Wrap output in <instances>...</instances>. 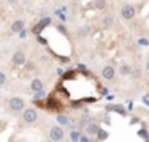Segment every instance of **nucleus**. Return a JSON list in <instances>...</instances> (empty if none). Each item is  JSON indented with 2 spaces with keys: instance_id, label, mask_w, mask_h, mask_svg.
Here are the masks:
<instances>
[{
  "instance_id": "1",
  "label": "nucleus",
  "mask_w": 149,
  "mask_h": 142,
  "mask_svg": "<svg viewBox=\"0 0 149 142\" xmlns=\"http://www.w3.org/2000/svg\"><path fill=\"white\" fill-rule=\"evenodd\" d=\"M8 104H10V108H11V111H22L24 109V106H26V103H24V99L22 98H19V97H15V98H11L8 101Z\"/></svg>"
},
{
  "instance_id": "2",
  "label": "nucleus",
  "mask_w": 149,
  "mask_h": 142,
  "mask_svg": "<svg viewBox=\"0 0 149 142\" xmlns=\"http://www.w3.org/2000/svg\"><path fill=\"white\" fill-rule=\"evenodd\" d=\"M37 119H38V114H37L35 109H32V108L26 109L24 114H22V120L26 123H33V122H37Z\"/></svg>"
},
{
  "instance_id": "3",
  "label": "nucleus",
  "mask_w": 149,
  "mask_h": 142,
  "mask_svg": "<svg viewBox=\"0 0 149 142\" xmlns=\"http://www.w3.org/2000/svg\"><path fill=\"white\" fill-rule=\"evenodd\" d=\"M135 8L132 5H124L122 6V10H120V16L124 17V19H127V21H130V19H133L135 17Z\"/></svg>"
},
{
  "instance_id": "4",
  "label": "nucleus",
  "mask_w": 149,
  "mask_h": 142,
  "mask_svg": "<svg viewBox=\"0 0 149 142\" xmlns=\"http://www.w3.org/2000/svg\"><path fill=\"white\" fill-rule=\"evenodd\" d=\"M63 130L62 126H52L51 128V133H49V137H51L52 141H62L63 139Z\"/></svg>"
},
{
  "instance_id": "5",
  "label": "nucleus",
  "mask_w": 149,
  "mask_h": 142,
  "mask_svg": "<svg viewBox=\"0 0 149 142\" xmlns=\"http://www.w3.org/2000/svg\"><path fill=\"white\" fill-rule=\"evenodd\" d=\"M13 63H15V65H17V66L26 65V54H24L22 51L15 52V55H13Z\"/></svg>"
},
{
  "instance_id": "6",
  "label": "nucleus",
  "mask_w": 149,
  "mask_h": 142,
  "mask_svg": "<svg viewBox=\"0 0 149 142\" xmlns=\"http://www.w3.org/2000/svg\"><path fill=\"white\" fill-rule=\"evenodd\" d=\"M114 74H116V70L113 68L111 65H108V66H105L103 70H102V76L105 77V79H113V77H114Z\"/></svg>"
},
{
  "instance_id": "7",
  "label": "nucleus",
  "mask_w": 149,
  "mask_h": 142,
  "mask_svg": "<svg viewBox=\"0 0 149 142\" xmlns=\"http://www.w3.org/2000/svg\"><path fill=\"white\" fill-rule=\"evenodd\" d=\"M49 24H51V19H48V17L41 19V21H40V24L33 27V33H35V35H37V33H40V30H41V28L46 27V26H49Z\"/></svg>"
},
{
  "instance_id": "8",
  "label": "nucleus",
  "mask_w": 149,
  "mask_h": 142,
  "mask_svg": "<svg viewBox=\"0 0 149 142\" xmlns=\"http://www.w3.org/2000/svg\"><path fill=\"white\" fill-rule=\"evenodd\" d=\"M98 131H100V126H98L97 123H89V125H87V128H86V133L91 134V136H95Z\"/></svg>"
},
{
  "instance_id": "9",
  "label": "nucleus",
  "mask_w": 149,
  "mask_h": 142,
  "mask_svg": "<svg viewBox=\"0 0 149 142\" xmlns=\"http://www.w3.org/2000/svg\"><path fill=\"white\" fill-rule=\"evenodd\" d=\"M24 30V21L22 19H16L15 22H13V26H11V32H22Z\"/></svg>"
},
{
  "instance_id": "10",
  "label": "nucleus",
  "mask_w": 149,
  "mask_h": 142,
  "mask_svg": "<svg viewBox=\"0 0 149 142\" xmlns=\"http://www.w3.org/2000/svg\"><path fill=\"white\" fill-rule=\"evenodd\" d=\"M30 87L33 92H40V90H43V82H41L40 79H33L30 84Z\"/></svg>"
},
{
  "instance_id": "11",
  "label": "nucleus",
  "mask_w": 149,
  "mask_h": 142,
  "mask_svg": "<svg viewBox=\"0 0 149 142\" xmlns=\"http://www.w3.org/2000/svg\"><path fill=\"white\" fill-rule=\"evenodd\" d=\"M57 122H59L62 126H65V125H68V123H70V120H68V117H67V115L59 114V115H57Z\"/></svg>"
},
{
  "instance_id": "12",
  "label": "nucleus",
  "mask_w": 149,
  "mask_h": 142,
  "mask_svg": "<svg viewBox=\"0 0 149 142\" xmlns=\"http://www.w3.org/2000/svg\"><path fill=\"white\" fill-rule=\"evenodd\" d=\"M113 24H114V17L113 16H105L103 17V26L105 27H111Z\"/></svg>"
},
{
  "instance_id": "13",
  "label": "nucleus",
  "mask_w": 149,
  "mask_h": 142,
  "mask_svg": "<svg viewBox=\"0 0 149 142\" xmlns=\"http://www.w3.org/2000/svg\"><path fill=\"white\" fill-rule=\"evenodd\" d=\"M94 6L97 10H103L105 6H106V0H95L94 2Z\"/></svg>"
},
{
  "instance_id": "14",
  "label": "nucleus",
  "mask_w": 149,
  "mask_h": 142,
  "mask_svg": "<svg viewBox=\"0 0 149 142\" xmlns=\"http://www.w3.org/2000/svg\"><path fill=\"white\" fill-rule=\"evenodd\" d=\"M130 73H132V70H130L129 65H122V66H120V74H122V76H129Z\"/></svg>"
},
{
  "instance_id": "15",
  "label": "nucleus",
  "mask_w": 149,
  "mask_h": 142,
  "mask_svg": "<svg viewBox=\"0 0 149 142\" xmlns=\"http://www.w3.org/2000/svg\"><path fill=\"white\" fill-rule=\"evenodd\" d=\"M89 32H91V27H89V26H84V27L79 28V35H83V37L89 35Z\"/></svg>"
},
{
  "instance_id": "16",
  "label": "nucleus",
  "mask_w": 149,
  "mask_h": 142,
  "mask_svg": "<svg viewBox=\"0 0 149 142\" xmlns=\"http://www.w3.org/2000/svg\"><path fill=\"white\" fill-rule=\"evenodd\" d=\"M97 137H98V139H102V141H105V139H108V133H106V131H98V133H97Z\"/></svg>"
},
{
  "instance_id": "17",
  "label": "nucleus",
  "mask_w": 149,
  "mask_h": 142,
  "mask_svg": "<svg viewBox=\"0 0 149 142\" xmlns=\"http://www.w3.org/2000/svg\"><path fill=\"white\" fill-rule=\"evenodd\" d=\"M79 133H78V131H72V134H70V139H72V141H78V139H79Z\"/></svg>"
},
{
  "instance_id": "18",
  "label": "nucleus",
  "mask_w": 149,
  "mask_h": 142,
  "mask_svg": "<svg viewBox=\"0 0 149 142\" xmlns=\"http://www.w3.org/2000/svg\"><path fill=\"white\" fill-rule=\"evenodd\" d=\"M130 74H132L133 77H140V76H141V71H140V68H136V70H133Z\"/></svg>"
},
{
  "instance_id": "19",
  "label": "nucleus",
  "mask_w": 149,
  "mask_h": 142,
  "mask_svg": "<svg viewBox=\"0 0 149 142\" xmlns=\"http://www.w3.org/2000/svg\"><path fill=\"white\" fill-rule=\"evenodd\" d=\"M5 81H6L5 74H3V73H0V85H3V84H5Z\"/></svg>"
},
{
  "instance_id": "20",
  "label": "nucleus",
  "mask_w": 149,
  "mask_h": 142,
  "mask_svg": "<svg viewBox=\"0 0 149 142\" xmlns=\"http://www.w3.org/2000/svg\"><path fill=\"white\" fill-rule=\"evenodd\" d=\"M27 68H29V71L33 70V63H27Z\"/></svg>"
},
{
  "instance_id": "21",
  "label": "nucleus",
  "mask_w": 149,
  "mask_h": 142,
  "mask_svg": "<svg viewBox=\"0 0 149 142\" xmlns=\"http://www.w3.org/2000/svg\"><path fill=\"white\" fill-rule=\"evenodd\" d=\"M8 2H10V3H15V2H16V0H8Z\"/></svg>"
},
{
  "instance_id": "22",
  "label": "nucleus",
  "mask_w": 149,
  "mask_h": 142,
  "mask_svg": "<svg viewBox=\"0 0 149 142\" xmlns=\"http://www.w3.org/2000/svg\"><path fill=\"white\" fill-rule=\"evenodd\" d=\"M148 70H149V60H148Z\"/></svg>"
}]
</instances>
